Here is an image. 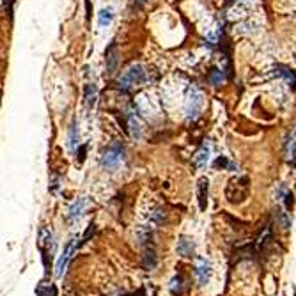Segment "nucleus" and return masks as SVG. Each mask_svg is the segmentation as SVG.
<instances>
[{"instance_id":"f257e3e1","label":"nucleus","mask_w":296,"mask_h":296,"mask_svg":"<svg viewBox=\"0 0 296 296\" xmlns=\"http://www.w3.org/2000/svg\"><path fill=\"white\" fill-rule=\"evenodd\" d=\"M250 192V179L247 176H238L233 178L225 186V197L229 202L233 204H241L245 202Z\"/></svg>"},{"instance_id":"f03ea898","label":"nucleus","mask_w":296,"mask_h":296,"mask_svg":"<svg viewBox=\"0 0 296 296\" xmlns=\"http://www.w3.org/2000/svg\"><path fill=\"white\" fill-rule=\"evenodd\" d=\"M200 108H202V96H200V91L190 85L188 87V94H186V103H185V114L188 121H195L199 117Z\"/></svg>"},{"instance_id":"7ed1b4c3","label":"nucleus","mask_w":296,"mask_h":296,"mask_svg":"<svg viewBox=\"0 0 296 296\" xmlns=\"http://www.w3.org/2000/svg\"><path fill=\"white\" fill-rule=\"evenodd\" d=\"M144 82H146L144 68H142L140 64H135V66H131V68L119 78V87L130 89V87H135V85L144 84Z\"/></svg>"},{"instance_id":"20e7f679","label":"nucleus","mask_w":296,"mask_h":296,"mask_svg":"<svg viewBox=\"0 0 296 296\" xmlns=\"http://www.w3.org/2000/svg\"><path fill=\"white\" fill-rule=\"evenodd\" d=\"M123 160H124V148L121 144H115L103 154L101 165L105 167V169L112 170V169H117V167L123 163Z\"/></svg>"},{"instance_id":"39448f33","label":"nucleus","mask_w":296,"mask_h":296,"mask_svg":"<svg viewBox=\"0 0 296 296\" xmlns=\"http://www.w3.org/2000/svg\"><path fill=\"white\" fill-rule=\"evenodd\" d=\"M211 277V264L206 257L195 259V279L199 286H206L207 280Z\"/></svg>"},{"instance_id":"423d86ee","label":"nucleus","mask_w":296,"mask_h":296,"mask_svg":"<svg viewBox=\"0 0 296 296\" xmlns=\"http://www.w3.org/2000/svg\"><path fill=\"white\" fill-rule=\"evenodd\" d=\"M76 247H78V238H73L71 241L68 243V247H66V250H64V254L60 255L59 262H57V275H62L64 268H66V264L69 262V259L73 257V254H75Z\"/></svg>"},{"instance_id":"0eeeda50","label":"nucleus","mask_w":296,"mask_h":296,"mask_svg":"<svg viewBox=\"0 0 296 296\" xmlns=\"http://www.w3.org/2000/svg\"><path fill=\"white\" fill-rule=\"evenodd\" d=\"M284 152H286V160L295 165L296 163V130L289 131L286 144H284Z\"/></svg>"},{"instance_id":"6e6552de","label":"nucleus","mask_w":296,"mask_h":296,"mask_svg":"<svg viewBox=\"0 0 296 296\" xmlns=\"http://www.w3.org/2000/svg\"><path fill=\"white\" fill-rule=\"evenodd\" d=\"M207 188H209V181L206 178H200L197 183V200H199L200 211H204L207 206Z\"/></svg>"},{"instance_id":"1a4fd4ad","label":"nucleus","mask_w":296,"mask_h":296,"mask_svg":"<svg viewBox=\"0 0 296 296\" xmlns=\"http://www.w3.org/2000/svg\"><path fill=\"white\" fill-rule=\"evenodd\" d=\"M176 250H178V255H181V257H192V255H194L195 245H194V241H192L190 238L183 236V238H179L178 248Z\"/></svg>"},{"instance_id":"9d476101","label":"nucleus","mask_w":296,"mask_h":296,"mask_svg":"<svg viewBox=\"0 0 296 296\" xmlns=\"http://www.w3.org/2000/svg\"><path fill=\"white\" fill-rule=\"evenodd\" d=\"M209 154H211V146L204 144L202 148L197 151V154H195L194 158L195 167H197V169H204V167L207 165V161H209Z\"/></svg>"},{"instance_id":"9b49d317","label":"nucleus","mask_w":296,"mask_h":296,"mask_svg":"<svg viewBox=\"0 0 296 296\" xmlns=\"http://www.w3.org/2000/svg\"><path fill=\"white\" fill-rule=\"evenodd\" d=\"M156 262H158L156 250H154L152 245H148L144 250V255H142V266H144L146 270H152V268L156 266Z\"/></svg>"},{"instance_id":"f8f14e48","label":"nucleus","mask_w":296,"mask_h":296,"mask_svg":"<svg viewBox=\"0 0 296 296\" xmlns=\"http://www.w3.org/2000/svg\"><path fill=\"white\" fill-rule=\"evenodd\" d=\"M128 126H130V131H131V137L133 139L139 140L140 137H142V124H140L139 117H137L133 112H131L130 115H128Z\"/></svg>"},{"instance_id":"ddd939ff","label":"nucleus","mask_w":296,"mask_h":296,"mask_svg":"<svg viewBox=\"0 0 296 296\" xmlns=\"http://www.w3.org/2000/svg\"><path fill=\"white\" fill-rule=\"evenodd\" d=\"M270 241H271V227H270V225H266V227H264V231L261 233V236H259L257 240H255L254 248L257 250V252H261V250L266 248Z\"/></svg>"},{"instance_id":"4468645a","label":"nucleus","mask_w":296,"mask_h":296,"mask_svg":"<svg viewBox=\"0 0 296 296\" xmlns=\"http://www.w3.org/2000/svg\"><path fill=\"white\" fill-rule=\"evenodd\" d=\"M84 209H85V200H84V199H78L75 204H73L71 207H69L68 220H69V222L78 220V218H80V216H82V213H84Z\"/></svg>"},{"instance_id":"2eb2a0df","label":"nucleus","mask_w":296,"mask_h":296,"mask_svg":"<svg viewBox=\"0 0 296 296\" xmlns=\"http://www.w3.org/2000/svg\"><path fill=\"white\" fill-rule=\"evenodd\" d=\"M247 13H248V2H245V0H238L236 5L229 11V16L231 18H243Z\"/></svg>"},{"instance_id":"dca6fc26","label":"nucleus","mask_w":296,"mask_h":296,"mask_svg":"<svg viewBox=\"0 0 296 296\" xmlns=\"http://www.w3.org/2000/svg\"><path fill=\"white\" fill-rule=\"evenodd\" d=\"M273 216H275L277 225H279L282 231H289V227H291V218L288 216V213H284L282 209H275Z\"/></svg>"},{"instance_id":"f3484780","label":"nucleus","mask_w":296,"mask_h":296,"mask_svg":"<svg viewBox=\"0 0 296 296\" xmlns=\"http://www.w3.org/2000/svg\"><path fill=\"white\" fill-rule=\"evenodd\" d=\"M106 71L114 73L115 71V66H117V53H115V45H112L108 50H106Z\"/></svg>"},{"instance_id":"a211bd4d","label":"nucleus","mask_w":296,"mask_h":296,"mask_svg":"<svg viewBox=\"0 0 296 296\" xmlns=\"http://www.w3.org/2000/svg\"><path fill=\"white\" fill-rule=\"evenodd\" d=\"M112 20H114V11H112V7L101 9V13H99V27L105 29V27L110 25Z\"/></svg>"},{"instance_id":"6ab92c4d","label":"nucleus","mask_w":296,"mask_h":296,"mask_svg":"<svg viewBox=\"0 0 296 296\" xmlns=\"http://www.w3.org/2000/svg\"><path fill=\"white\" fill-rule=\"evenodd\" d=\"M96 98H98V89L94 84H87L85 85V101L89 106L96 105Z\"/></svg>"},{"instance_id":"aec40b11","label":"nucleus","mask_w":296,"mask_h":296,"mask_svg":"<svg viewBox=\"0 0 296 296\" xmlns=\"http://www.w3.org/2000/svg\"><path fill=\"white\" fill-rule=\"evenodd\" d=\"M36 293H38V296H57L55 286H45V284H41L36 289Z\"/></svg>"},{"instance_id":"412c9836","label":"nucleus","mask_w":296,"mask_h":296,"mask_svg":"<svg viewBox=\"0 0 296 296\" xmlns=\"http://www.w3.org/2000/svg\"><path fill=\"white\" fill-rule=\"evenodd\" d=\"M170 291H172V295H181V293H183L181 277H174V279L170 280Z\"/></svg>"},{"instance_id":"4be33fe9","label":"nucleus","mask_w":296,"mask_h":296,"mask_svg":"<svg viewBox=\"0 0 296 296\" xmlns=\"http://www.w3.org/2000/svg\"><path fill=\"white\" fill-rule=\"evenodd\" d=\"M76 144H78V133H76V126L73 124L71 130H69V148L75 149Z\"/></svg>"},{"instance_id":"5701e85b","label":"nucleus","mask_w":296,"mask_h":296,"mask_svg":"<svg viewBox=\"0 0 296 296\" xmlns=\"http://www.w3.org/2000/svg\"><path fill=\"white\" fill-rule=\"evenodd\" d=\"M211 82H213V85H220L222 82H224V73H222L220 69H213L211 71Z\"/></svg>"},{"instance_id":"b1692460","label":"nucleus","mask_w":296,"mask_h":296,"mask_svg":"<svg viewBox=\"0 0 296 296\" xmlns=\"http://www.w3.org/2000/svg\"><path fill=\"white\" fill-rule=\"evenodd\" d=\"M11 5H13V0H2V7H4V11L9 9V13H11Z\"/></svg>"},{"instance_id":"393cba45","label":"nucleus","mask_w":296,"mask_h":296,"mask_svg":"<svg viewBox=\"0 0 296 296\" xmlns=\"http://www.w3.org/2000/svg\"><path fill=\"white\" fill-rule=\"evenodd\" d=\"M85 151H87V148H85V146H82V148H80V158H76V160H78V161H84Z\"/></svg>"},{"instance_id":"a878e982","label":"nucleus","mask_w":296,"mask_h":296,"mask_svg":"<svg viewBox=\"0 0 296 296\" xmlns=\"http://www.w3.org/2000/svg\"><path fill=\"white\" fill-rule=\"evenodd\" d=\"M144 2H146V0H139V4H144Z\"/></svg>"},{"instance_id":"bb28decb","label":"nucleus","mask_w":296,"mask_h":296,"mask_svg":"<svg viewBox=\"0 0 296 296\" xmlns=\"http://www.w3.org/2000/svg\"><path fill=\"white\" fill-rule=\"evenodd\" d=\"M245 2H254V0H245Z\"/></svg>"}]
</instances>
